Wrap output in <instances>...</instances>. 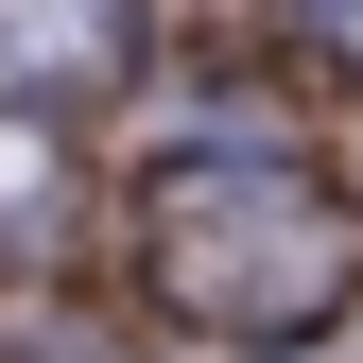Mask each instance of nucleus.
<instances>
[{
	"instance_id": "nucleus-1",
	"label": "nucleus",
	"mask_w": 363,
	"mask_h": 363,
	"mask_svg": "<svg viewBox=\"0 0 363 363\" xmlns=\"http://www.w3.org/2000/svg\"><path fill=\"white\" fill-rule=\"evenodd\" d=\"M139 259H156V311H173V329H208V346H294V329H329V311H346L363 225H346V191H329L311 156H277V139H208V156L156 173Z\"/></svg>"
},
{
	"instance_id": "nucleus-2",
	"label": "nucleus",
	"mask_w": 363,
	"mask_h": 363,
	"mask_svg": "<svg viewBox=\"0 0 363 363\" xmlns=\"http://www.w3.org/2000/svg\"><path fill=\"white\" fill-rule=\"evenodd\" d=\"M139 69V0H0V104H86Z\"/></svg>"
},
{
	"instance_id": "nucleus-3",
	"label": "nucleus",
	"mask_w": 363,
	"mask_h": 363,
	"mask_svg": "<svg viewBox=\"0 0 363 363\" xmlns=\"http://www.w3.org/2000/svg\"><path fill=\"white\" fill-rule=\"evenodd\" d=\"M35 225H52V139H35V121L0 104V259H18Z\"/></svg>"
},
{
	"instance_id": "nucleus-4",
	"label": "nucleus",
	"mask_w": 363,
	"mask_h": 363,
	"mask_svg": "<svg viewBox=\"0 0 363 363\" xmlns=\"http://www.w3.org/2000/svg\"><path fill=\"white\" fill-rule=\"evenodd\" d=\"M346 18H363V0H346Z\"/></svg>"
}]
</instances>
